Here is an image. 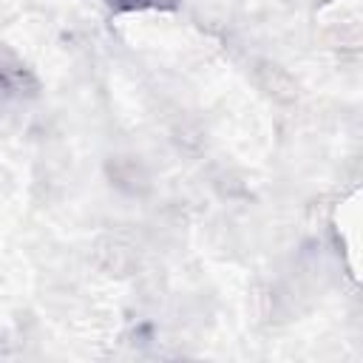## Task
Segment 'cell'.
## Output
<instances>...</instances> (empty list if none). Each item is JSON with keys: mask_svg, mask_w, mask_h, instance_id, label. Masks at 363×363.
Masks as SVG:
<instances>
[{"mask_svg": "<svg viewBox=\"0 0 363 363\" xmlns=\"http://www.w3.org/2000/svg\"><path fill=\"white\" fill-rule=\"evenodd\" d=\"M113 11H139V9H147L153 0H105Z\"/></svg>", "mask_w": 363, "mask_h": 363, "instance_id": "cell-1", "label": "cell"}]
</instances>
